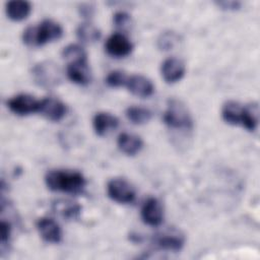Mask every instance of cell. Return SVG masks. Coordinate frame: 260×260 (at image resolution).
I'll return each instance as SVG.
<instances>
[{"mask_svg": "<svg viewBox=\"0 0 260 260\" xmlns=\"http://www.w3.org/2000/svg\"><path fill=\"white\" fill-rule=\"evenodd\" d=\"M47 187L52 191H61L70 194H79L85 188L86 181L83 175L76 171L51 170L45 176Z\"/></svg>", "mask_w": 260, "mask_h": 260, "instance_id": "6da1fadb", "label": "cell"}, {"mask_svg": "<svg viewBox=\"0 0 260 260\" xmlns=\"http://www.w3.org/2000/svg\"><path fill=\"white\" fill-rule=\"evenodd\" d=\"M221 117L228 124L242 125L247 130L254 131L258 125V108L256 105L242 106L229 101L222 106Z\"/></svg>", "mask_w": 260, "mask_h": 260, "instance_id": "7a4b0ae2", "label": "cell"}, {"mask_svg": "<svg viewBox=\"0 0 260 260\" xmlns=\"http://www.w3.org/2000/svg\"><path fill=\"white\" fill-rule=\"evenodd\" d=\"M62 32V27L58 22L51 19H46L38 26H28L23 31L22 41L26 46L39 47L59 40Z\"/></svg>", "mask_w": 260, "mask_h": 260, "instance_id": "3957f363", "label": "cell"}, {"mask_svg": "<svg viewBox=\"0 0 260 260\" xmlns=\"http://www.w3.org/2000/svg\"><path fill=\"white\" fill-rule=\"evenodd\" d=\"M162 119L165 124L173 129L187 130L193 126V120L188 109L182 102L175 99L169 101Z\"/></svg>", "mask_w": 260, "mask_h": 260, "instance_id": "277c9868", "label": "cell"}, {"mask_svg": "<svg viewBox=\"0 0 260 260\" xmlns=\"http://www.w3.org/2000/svg\"><path fill=\"white\" fill-rule=\"evenodd\" d=\"M34 81L41 87L53 88L62 80V71L60 67L52 61L38 63L31 69Z\"/></svg>", "mask_w": 260, "mask_h": 260, "instance_id": "5b68a950", "label": "cell"}, {"mask_svg": "<svg viewBox=\"0 0 260 260\" xmlns=\"http://www.w3.org/2000/svg\"><path fill=\"white\" fill-rule=\"evenodd\" d=\"M107 193L113 201L120 204H129L135 199L134 188L126 180L120 178L112 179L108 182Z\"/></svg>", "mask_w": 260, "mask_h": 260, "instance_id": "8992f818", "label": "cell"}, {"mask_svg": "<svg viewBox=\"0 0 260 260\" xmlns=\"http://www.w3.org/2000/svg\"><path fill=\"white\" fill-rule=\"evenodd\" d=\"M7 106L11 112L19 116H26L39 111L40 101L32 95L21 93L17 94L7 101Z\"/></svg>", "mask_w": 260, "mask_h": 260, "instance_id": "52a82bcc", "label": "cell"}, {"mask_svg": "<svg viewBox=\"0 0 260 260\" xmlns=\"http://www.w3.org/2000/svg\"><path fill=\"white\" fill-rule=\"evenodd\" d=\"M105 48L109 55L116 58H122L131 53L133 45L123 34L116 32L109 37L105 44Z\"/></svg>", "mask_w": 260, "mask_h": 260, "instance_id": "ba28073f", "label": "cell"}, {"mask_svg": "<svg viewBox=\"0 0 260 260\" xmlns=\"http://www.w3.org/2000/svg\"><path fill=\"white\" fill-rule=\"evenodd\" d=\"M142 220L151 226H157L162 222L164 211L160 202L154 198L149 197L141 207Z\"/></svg>", "mask_w": 260, "mask_h": 260, "instance_id": "9c48e42d", "label": "cell"}, {"mask_svg": "<svg viewBox=\"0 0 260 260\" xmlns=\"http://www.w3.org/2000/svg\"><path fill=\"white\" fill-rule=\"evenodd\" d=\"M38 113L50 121L58 122L65 116L66 107L57 99L46 98L40 101Z\"/></svg>", "mask_w": 260, "mask_h": 260, "instance_id": "30bf717a", "label": "cell"}, {"mask_svg": "<svg viewBox=\"0 0 260 260\" xmlns=\"http://www.w3.org/2000/svg\"><path fill=\"white\" fill-rule=\"evenodd\" d=\"M37 230L42 239L47 243L57 244L62 239V232L59 224L52 218L42 217L37 221Z\"/></svg>", "mask_w": 260, "mask_h": 260, "instance_id": "8fae6325", "label": "cell"}, {"mask_svg": "<svg viewBox=\"0 0 260 260\" xmlns=\"http://www.w3.org/2000/svg\"><path fill=\"white\" fill-rule=\"evenodd\" d=\"M160 73L166 82L175 83L184 76L185 65L178 58H168L161 64Z\"/></svg>", "mask_w": 260, "mask_h": 260, "instance_id": "7c38bea8", "label": "cell"}, {"mask_svg": "<svg viewBox=\"0 0 260 260\" xmlns=\"http://www.w3.org/2000/svg\"><path fill=\"white\" fill-rule=\"evenodd\" d=\"M152 243L158 249L177 252L183 248L184 239L177 233H161L153 237Z\"/></svg>", "mask_w": 260, "mask_h": 260, "instance_id": "4fadbf2b", "label": "cell"}, {"mask_svg": "<svg viewBox=\"0 0 260 260\" xmlns=\"http://www.w3.org/2000/svg\"><path fill=\"white\" fill-rule=\"evenodd\" d=\"M67 76L68 78L77 84L85 85L89 83L91 79L90 70L87 64V61L70 63L67 66Z\"/></svg>", "mask_w": 260, "mask_h": 260, "instance_id": "5bb4252c", "label": "cell"}, {"mask_svg": "<svg viewBox=\"0 0 260 260\" xmlns=\"http://www.w3.org/2000/svg\"><path fill=\"white\" fill-rule=\"evenodd\" d=\"M92 125L94 132L99 136H104L115 130L119 125V120L117 117L110 113H98L92 120Z\"/></svg>", "mask_w": 260, "mask_h": 260, "instance_id": "9a60e30c", "label": "cell"}, {"mask_svg": "<svg viewBox=\"0 0 260 260\" xmlns=\"http://www.w3.org/2000/svg\"><path fill=\"white\" fill-rule=\"evenodd\" d=\"M126 86L138 98H147L153 92L152 82L143 75H133L129 77Z\"/></svg>", "mask_w": 260, "mask_h": 260, "instance_id": "2e32d148", "label": "cell"}, {"mask_svg": "<svg viewBox=\"0 0 260 260\" xmlns=\"http://www.w3.org/2000/svg\"><path fill=\"white\" fill-rule=\"evenodd\" d=\"M117 143L120 150L127 155H135L143 146V142L139 136L126 132L119 135Z\"/></svg>", "mask_w": 260, "mask_h": 260, "instance_id": "e0dca14e", "label": "cell"}, {"mask_svg": "<svg viewBox=\"0 0 260 260\" xmlns=\"http://www.w3.org/2000/svg\"><path fill=\"white\" fill-rule=\"evenodd\" d=\"M53 210L61 217L68 220H73L79 217L81 206L70 200H56L53 202Z\"/></svg>", "mask_w": 260, "mask_h": 260, "instance_id": "ac0fdd59", "label": "cell"}, {"mask_svg": "<svg viewBox=\"0 0 260 260\" xmlns=\"http://www.w3.org/2000/svg\"><path fill=\"white\" fill-rule=\"evenodd\" d=\"M30 9L31 6L29 2L24 0H12L6 3L7 16L14 21L25 19L29 14Z\"/></svg>", "mask_w": 260, "mask_h": 260, "instance_id": "d6986e66", "label": "cell"}, {"mask_svg": "<svg viewBox=\"0 0 260 260\" xmlns=\"http://www.w3.org/2000/svg\"><path fill=\"white\" fill-rule=\"evenodd\" d=\"M76 36L80 42L91 44L100 40L101 30L90 22H83L77 27Z\"/></svg>", "mask_w": 260, "mask_h": 260, "instance_id": "ffe728a7", "label": "cell"}, {"mask_svg": "<svg viewBox=\"0 0 260 260\" xmlns=\"http://www.w3.org/2000/svg\"><path fill=\"white\" fill-rule=\"evenodd\" d=\"M62 57L68 62V64L87 61L86 52L81 46L76 44H71L65 47L62 51Z\"/></svg>", "mask_w": 260, "mask_h": 260, "instance_id": "44dd1931", "label": "cell"}, {"mask_svg": "<svg viewBox=\"0 0 260 260\" xmlns=\"http://www.w3.org/2000/svg\"><path fill=\"white\" fill-rule=\"evenodd\" d=\"M126 116L130 122L136 125H141L148 122L151 118V112L142 107L132 106L126 110Z\"/></svg>", "mask_w": 260, "mask_h": 260, "instance_id": "7402d4cb", "label": "cell"}, {"mask_svg": "<svg viewBox=\"0 0 260 260\" xmlns=\"http://www.w3.org/2000/svg\"><path fill=\"white\" fill-rule=\"evenodd\" d=\"M129 77L122 70H114L111 71L106 78V82L111 87H120L127 85Z\"/></svg>", "mask_w": 260, "mask_h": 260, "instance_id": "603a6c76", "label": "cell"}, {"mask_svg": "<svg viewBox=\"0 0 260 260\" xmlns=\"http://www.w3.org/2000/svg\"><path fill=\"white\" fill-rule=\"evenodd\" d=\"M179 41V37L173 31H166L160 35L157 40V46L162 51H170L175 48Z\"/></svg>", "mask_w": 260, "mask_h": 260, "instance_id": "cb8c5ba5", "label": "cell"}, {"mask_svg": "<svg viewBox=\"0 0 260 260\" xmlns=\"http://www.w3.org/2000/svg\"><path fill=\"white\" fill-rule=\"evenodd\" d=\"M113 20H114L115 26L118 28H121V29L127 28L131 22L130 15L124 11H119V12L115 13Z\"/></svg>", "mask_w": 260, "mask_h": 260, "instance_id": "d4e9b609", "label": "cell"}, {"mask_svg": "<svg viewBox=\"0 0 260 260\" xmlns=\"http://www.w3.org/2000/svg\"><path fill=\"white\" fill-rule=\"evenodd\" d=\"M0 231H1V250H3L7 246L10 240V235H11L10 222L2 219L0 223Z\"/></svg>", "mask_w": 260, "mask_h": 260, "instance_id": "484cf974", "label": "cell"}, {"mask_svg": "<svg viewBox=\"0 0 260 260\" xmlns=\"http://www.w3.org/2000/svg\"><path fill=\"white\" fill-rule=\"evenodd\" d=\"M216 4L224 10H236L239 9L241 5L239 1H218Z\"/></svg>", "mask_w": 260, "mask_h": 260, "instance_id": "4316f807", "label": "cell"}, {"mask_svg": "<svg viewBox=\"0 0 260 260\" xmlns=\"http://www.w3.org/2000/svg\"><path fill=\"white\" fill-rule=\"evenodd\" d=\"M79 10L81 15H83L84 17H89L93 12V7L90 4H82Z\"/></svg>", "mask_w": 260, "mask_h": 260, "instance_id": "83f0119b", "label": "cell"}]
</instances>
